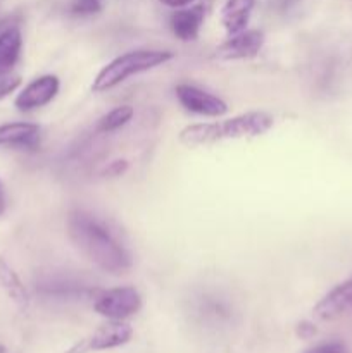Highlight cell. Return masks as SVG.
<instances>
[{
	"instance_id": "9",
	"label": "cell",
	"mask_w": 352,
	"mask_h": 353,
	"mask_svg": "<svg viewBox=\"0 0 352 353\" xmlns=\"http://www.w3.org/2000/svg\"><path fill=\"white\" fill-rule=\"evenodd\" d=\"M313 312L320 321H335L352 314V279L331 288L314 305Z\"/></svg>"
},
{
	"instance_id": "5",
	"label": "cell",
	"mask_w": 352,
	"mask_h": 353,
	"mask_svg": "<svg viewBox=\"0 0 352 353\" xmlns=\"http://www.w3.org/2000/svg\"><path fill=\"white\" fill-rule=\"evenodd\" d=\"M133 338V327L124 321H109L102 324L99 330L93 331L88 338L72 345L64 353H90V352H104L110 348L123 347L130 343Z\"/></svg>"
},
{
	"instance_id": "1",
	"label": "cell",
	"mask_w": 352,
	"mask_h": 353,
	"mask_svg": "<svg viewBox=\"0 0 352 353\" xmlns=\"http://www.w3.org/2000/svg\"><path fill=\"white\" fill-rule=\"evenodd\" d=\"M68 234L75 247L104 272L121 276L133 265L126 247L86 210L75 209L68 214Z\"/></svg>"
},
{
	"instance_id": "18",
	"label": "cell",
	"mask_w": 352,
	"mask_h": 353,
	"mask_svg": "<svg viewBox=\"0 0 352 353\" xmlns=\"http://www.w3.org/2000/svg\"><path fill=\"white\" fill-rule=\"evenodd\" d=\"M128 168H130V164H128L126 159H116V161H113L104 169L102 174L106 178H119V176H123L128 171Z\"/></svg>"
},
{
	"instance_id": "8",
	"label": "cell",
	"mask_w": 352,
	"mask_h": 353,
	"mask_svg": "<svg viewBox=\"0 0 352 353\" xmlns=\"http://www.w3.org/2000/svg\"><path fill=\"white\" fill-rule=\"evenodd\" d=\"M59 88H61V81H59L57 76L43 74L21 90V93L14 100V105L21 112L40 109L57 97Z\"/></svg>"
},
{
	"instance_id": "7",
	"label": "cell",
	"mask_w": 352,
	"mask_h": 353,
	"mask_svg": "<svg viewBox=\"0 0 352 353\" xmlns=\"http://www.w3.org/2000/svg\"><path fill=\"white\" fill-rule=\"evenodd\" d=\"M266 37L261 30H245L242 33L231 34L226 41L214 50L217 61H242L259 55L264 47Z\"/></svg>"
},
{
	"instance_id": "23",
	"label": "cell",
	"mask_w": 352,
	"mask_h": 353,
	"mask_svg": "<svg viewBox=\"0 0 352 353\" xmlns=\"http://www.w3.org/2000/svg\"><path fill=\"white\" fill-rule=\"evenodd\" d=\"M0 353H6V347L3 345H0Z\"/></svg>"
},
{
	"instance_id": "22",
	"label": "cell",
	"mask_w": 352,
	"mask_h": 353,
	"mask_svg": "<svg viewBox=\"0 0 352 353\" xmlns=\"http://www.w3.org/2000/svg\"><path fill=\"white\" fill-rule=\"evenodd\" d=\"M6 207H7L6 192H3V185H2V181H0V216H3V212H6Z\"/></svg>"
},
{
	"instance_id": "20",
	"label": "cell",
	"mask_w": 352,
	"mask_h": 353,
	"mask_svg": "<svg viewBox=\"0 0 352 353\" xmlns=\"http://www.w3.org/2000/svg\"><path fill=\"white\" fill-rule=\"evenodd\" d=\"M297 334H299L300 338H304V340L313 338L314 334H316V326H314L313 323H309V321H302V323L297 326Z\"/></svg>"
},
{
	"instance_id": "19",
	"label": "cell",
	"mask_w": 352,
	"mask_h": 353,
	"mask_svg": "<svg viewBox=\"0 0 352 353\" xmlns=\"http://www.w3.org/2000/svg\"><path fill=\"white\" fill-rule=\"evenodd\" d=\"M306 353H349L347 348L337 341H328V343L316 345V347L309 348Z\"/></svg>"
},
{
	"instance_id": "13",
	"label": "cell",
	"mask_w": 352,
	"mask_h": 353,
	"mask_svg": "<svg viewBox=\"0 0 352 353\" xmlns=\"http://www.w3.org/2000/svg\"><path fill=\"white\" fill-rule=\"evenodd\" d=\"M255 0H226L221 9V23L226 33L237 34L247 30Z\"/></svg>"
},
{
	"instance_id": "10",
	"label": "cell",
	"mask_w": 352,
	"mask_h": 353,
	"mask_svg": "<svg viewBox=\"0 0 352 353\" xmlns=\"http://www.w3.org/2000/svg\"><path fill=\"white\" fill-rule=\"evenodd\" d=\"M207 3H195V6H186L182 9H176L175 14L169 19L171 31L179 41H193L197 40L206 19Z\"/></svg>"
},
{
	"instance_id": "6",
	"label": "cell",
	"mask_w": 352,
	"mask_h": 353,
	"mask_svg": "<svg viewBox=\"0 0 352 353\" xmlns=\"http://www.w3.org/2000/svg\"><path fill=\"white\" fill-rule=\"evenodd\" d=\"M175 93L183 109H186L188 112L199 114V116L221 117L230 110V107H228V103L223 99L195 85L179 83V85H176Z\"/></svg>"
},
{
	"instance_id": "12",
	"label": "cell",
	"mask_w": 352,
	"mask_h": 353,
	"mask_svg": "<svg viewBox=\"0 0 352 353\" xmlns=\"http://www.w3.org/2000/svg\"><path fill=\"white\" fill-rule=\"evenodd\" d=\"M41 128L35 123H7L0 126V147H40Z\"/></svg>"
},
{
	"instance_id": "21",
	"label": "cell",
	"mask_w": 352,
	"mask_h": 353,
	"mask_svg": "<svg viewBox=\"0 0 352 353\" xmlns=\"http://www.w3.org/2000/svg\"><path fill=\"white\" fill-rule=\"evenodd\" d=\"M159 2L166 7H171V9H182V7H186L190 6V3H193L195 0H159Z\"/></svg>"
},
{
	"instance_id": "14",
	"label": "cell",
	"mask_w": 352,
	"mask_h": 353,
	"mask_svg": "<svg viewBox=\"0 0 352 353\" xmlns=\"http://www.w3.org/2000/svg\"><path fill=\"white\" fill-rule=\"evenodd\" d=\"M0 285L6 290L9 299L21 309H26L30 305V293H28L26 286L23 285L17 272L3 259H0Z\"/></svg>"
},
{
	"instance_id": "4",
	"label": "cell",
	"mask_w": 352,
	"mask_h": 353,
	"mask_svg": "<svg viewBox=\"0 0 352 353\" xmlns=\"http://www.w3.org/2000/svg\"><path fill=\"white\" fill-rule=\"evenodd\" d=\"M141 309V296L133 286H117L102 292L93 303V310L109 321H126Z\"/></svg>"
},
{
	"instance_id": "15",
	"label": "cell",
	"mask_w": 352,
	"mask_h": 353,
	"mask_svg": "<svg viewBox=\"0 0 352 353\" xmlns=\"http://www.w3.org/2000/svg\"><path fill=\"white\" fill-rule=\"evenodd\" d=\"M135 116V110L131 105H119L116 109L109 110L106 116H102L97 123V131L100 133H113V131H117L119 128L126 126Z\"/></svg>"
},
{
	"instance_id": "3",
	"label": "cell",
	"mask_w": 352,
	"mask_h": 353,
	"mask_svg": "<svg viewBox=\"0 0 352 353\" xmlns=\"http://www.w3.org/2000/svg\"><path fill=\"white\" fill-rule=\"evenodd\" d=\"M173 59H175V54L171 50H150V48H140V50L121 54L100 69L99 74L93 79L92 90L95 93L113 90L114 86L126 81L131 76L164 65Z\"/></svg>"
},
{
	"instance_id": "11",
	"label": "cell",
	"mask_w": 352,
	"mask_h": 353,
	"mask_svg": "<svg viewBox=\"0 0 352 353\" xmlns=\"http://www.w3.org/2000/svg\"><path fill=\"white\" fill-rule=\"evenodd\" d=\"M23 37L19 26L14 17L0 21V76H6L12 71L16 62L19 61Z\"/></svg>"
},
{
	"instance_id": "2",
	"label": "cell",
	"mask_w": 352,
	"mask_h": 353,
	"mask_svg": "<svg viewBox=\"0 0 352 353\" xmlns=\"http://www.w3.org/2000/svg\"><path fill=\"white\" fill-rule=\"evenodd\" d=\"M275 124L271 114L252 110L238 114L216 123H199L183 128L178 134L179 143L188 148L213 145L224 140H240V138H255L268 133Z\"/></svg>"
},
{
	"instance_id": "17",
	"label": "cell",
	"mask_w": 352,
	"mask_h": 353,
	"mask_svg": "<svg viewBox=\"0 0 352 353\" xmlns=\"http://www.w3.org/2000/svg\"><path fill=\"white\" fill-rule=\"evenodd\" d=\"M21 85V76L16 74H6V76H0V100L3 97L10 95L12 92H16Z\"/></svg>"
},
{
	"instance_id": "16",
	"label": "cell",
	"mask_w": 352,
	"mask_h": 353,
	"mask_svg": "<svg viewBox=\"0 0 352 353\" xmlns=\"http://www.w3.org/2000/svg\"><path fill=\"white\" fill-rule=\"evenodd\" d=\"M102 10V0H72L71 12L75 16H92Z\"/></svg>"
}]
</instances>
